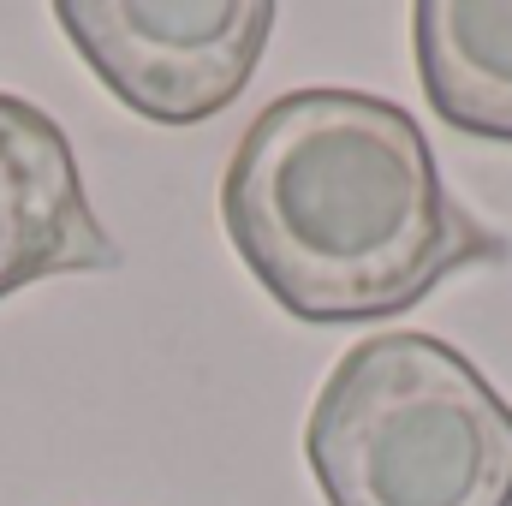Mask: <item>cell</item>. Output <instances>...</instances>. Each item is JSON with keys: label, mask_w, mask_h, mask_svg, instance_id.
<instances>
[{"label": "cell", "mask_w": 512, "mask_h": 506, "mask_svg": "<svg viewBox=\"0 0 512 506\" xmlns=\"http://www.w3.org/2000/svg\"><path fill=\"white\" fill-rule=\"evenodd\" d=\"M221 227L256 286L316 328L405 316L453 274L507 262L423 126L364 90L268 102L221 173Z\"/></svg>", "instance_id": "obj_1"}, {"label": "cell", "mask_w": 512, "mask_h": 506, "mask_svg": "<svg viewBox=\"0 0 512 506\" xmlns=\"http://www.w3.org/2000/svg\"><path fill=\"white\" fill-rule=\"evenodd\" d=\"M304 459L328 506H512V405L435 334H370L322 381Z\"/></svg>", "instance_id": "obj_2"}, {"label": "cell", "mask_w": 512, "mask_h": 506, "mask_svg": "<svg viewBox=\"0 0 512 506\" xmlns=\"http://www.w3.org/2000/svg\"><path fill=\"white\" fill-rule=\"evenodd\" d=\"M54 24L149 126H203L251 84L274 30L268 0H60Z\"/></svg>", "instance_id": "obj_3"}, {"label": "cell", "mask_w": 512, "mask_h": 506, "mask_svg": "<svg viewBox=\"0 0 512 506\" xmlns=\"http://www.w3.org/2000/svg\"><path fill=\"white\" fill-rule=\"evenodd\" d=\"M120 245L90 209L54 114L0 90V298L54 274H108Z\"/></svg>", "instance_id": "obj_4"}, {"label": "cell", "mask_w": 512, "mask_h": 506, "mask_svg": "<svg viewBox=\"0 0 512 506\" xmlns=\"http://www.w3.org/2000/svg\"><path fill=\"white\" fill-rule=\"evenodd\" d=\"M411 54L429 108L471 137L512 143V0H423L411 6Z\"/></svg>", "instance_id": "obj_5"}]
</instances>
